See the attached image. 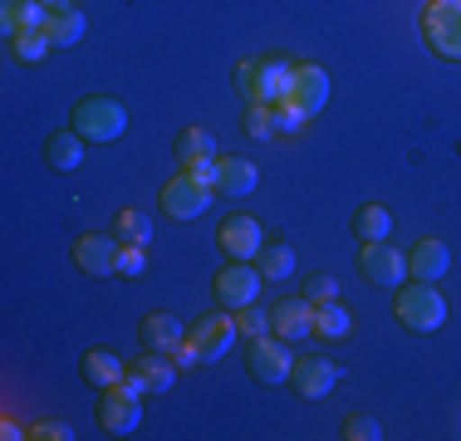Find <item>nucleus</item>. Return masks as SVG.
Here are the masks:
<instances>
[{
	"mask_svg": "<svg viewBox=\"0 0 461 441\" xmlns=\"http://www.w3.org/2000/svg\"><path fill=\"white\" fill-rule=\"evenodd\" d=\"M142 265H148L142 260V246H128L123 240V246H118V280H138Z\"/></svg>",
	"mask_w": 461,
	"mask_h": 441,
	"instance_id": "obj_34",
	"label": "nucleus"
},
{
	"mask_svg": "<svg viewBox=\"0 0 461 441\" xmlns=\"http://www.w3.org/2000/svg\"><path fill=\"white\" fill-rule=\"evenodd\" d=\"M447 265H452V250H447V240H437V236H422L408 250V274L412 280H432L437 284L447 274Z\"/></svg>",
	"mask_w": 461,
	"mask_h": 441,
	"instance_id": "obj_21",
	"label": "nucleus"
},
{
	"mask_svg": "<svg viewBox=\"0 0 461 441\" xmlns=\"http://www.w3.org/2000/svg\"><path fill=\"white\" fill-rule=\"evenodd\" d=\"M348 328H354V314H348V304H339V300L314 304V334H320V338H344Z\"/></svg>",
	"mask_w": 461,
	"mask_h": 441,
	"instance_id": "obj_27",
	"label": "nucleus"
},
{
	"mask_svg": "<svg viewBox=\"0 0 461 441\" xmlns=\"http://www.w3.org/2000/svg\"><path fill=\"white\" fill-rule=\"evenodd\" d=\"M240 128H246V138H256V142H266V138H276V104H246V118H240Z\"/></svg>",
	"mask_w": 461,
	"mask_h": 441,
	"instance_id": "obj_30",
	"label": "nucleus"
},
{
	"mask_svg": "<svg viewBox=\"0 0 461 441\" xmlns=\"http://www.w3.org/2000/svg\"><path fill=\"white\" fill-rule=\"evenodd\" d=\"M69 128L79 132V138H89V142H113V138L128 132V108L118 104V98H108V94H89V98L74 104Z\"/></svg>",
	"mask_w": 461,
	"mask_h": 441,
	"instance_id": "obj_3",
	"label": "nucleus"
},
{
	"mask_svg": "<svg viewBox=\"0 0 461 441\" xmlns=\"http://www.w3.org/2000/svg\"><path fill=\"white\" fill-rule=\"evenodd\" d=\"M113 236L128 240V246H148L152 240V216L138 212V206H123V212L113 216Z\"/></svg>",
	"mask_w": 461,
	"mask_h": 441,
	"instance_id": "obj_28",
	"label": "nucleus"
},
{
	"mask_svg": "<svg viewBox=\"0 0 461 441\" xmlns=\"http://www.w3.org/2000/svg\"><path fill=\"white\" fill-rule=\"evenodd\" d=\"M256 182H260V172H256V162L250 158H216V167H212V186H216V196H250L256 192Z\"/></svg>",
	"mask_w": 461,
	"mask_h": 441,
	"instance_id": "obj_17",
	"label": "nucleus"
},
{
	"mask_svg": "<svg viewBox=\"0 0 461 441\" xmlns=\"http://www.w3.org/2000/svg\"><path fill=\"white\" fill-rule=\"evenodd\" d=\"M290 74H294V64L280 59V54L246 59V64H236V94L246 104H285L290 98Z\"/></svg>",
	"mask_w": 461,
	"mask_h": 441,
	"instance_id": "obj_1",
	"label": "nucleus"
},
{
	"mask_svg": "<svg viewBox=\"0 0 461 441\" xmlns=\"http://www.w3.org/2000/svg\"><path fill=\"white\" fill-rule=\"evenodd\" d=\"M304 123H310V118H304L300 108L290 104V98H285V104H276V128H280V132H300Z\"/></svg>",
	"mask_w": 461,
	"mask_h": 441,
	"instance_id": "obj_35",
	"label": "nucleus"
},
{
	"mask_svg": "<svg viewBox=\"0 0 461 441\" xmlns=\"http://www.w3.org/2000/svg\"><path fill=\"white\" fill-rule=\"evenodd\" d=\"M378 436H383V422H378V417H368V412L344 417V441H378Z\"/></svg>",
	"mask_w": 461,
	"mask_h": 441,
	"instance_id": "obj_31",
	"label": "nucleus"
},
{
	"mask_svg": "<svg viewBox=\"0 0 461 441\" xmlns=\"http://www.w3.org/2000/svg\"><path fill=\"white\" fill-rule=\"evenodd\" d=\"M172 378H177V363L162 358V353H148V348H142V358L128 363V382H133L142 397H162V392H172Z\"/></svg>",
	"mask_w": 461,
	"mask_h": 441,
	"instance_id": "obj_14",
	"label": "nucleus"
},
{
	"mask_svg": "<svg viewBox=\"0 0 461 441\" xmlns=\"http://www.w3.org/2000/svg\"><path fill=\"white\" fill-rule=\"evenodd\" d=\"M45 35H50L54 50H74V44L89 35V20H84V10H79V5H74V10H50Z\"/></svg>",
	"mask_w": 461,
	"mask_h": 441,
	"instance_id": "obj_23",
	"label": "nucleus"
},
{
	"mask_svg": "<svg viewBox=\"0 0 461 441\" xmlns=\"http://www.w3.org/2000/svg\"><path fill=\"white\" fill-rule=\"evenodd\" d=\"M0 436H5V441H20V436H30V432H25L20 422H10V417H5V422H0Z\"/></svg>",
	"mask_w": 461,
	"mask_h": 441,
	"instance_id": "obj_37",
	"label": "nucleus"
},
{
	"mask_svg": "<svg viewBox=\"0 0 461 441\" xmlns=\"http://www.w3.org/2000/svg\"><path fill=\"white\" fill-rule=\"evenodd\" d=\"M290 388L304 397V402H320L339 388V363L324 358V353H304L294 358V373H290Z\"/></svg>",
	"mask_w": 461,
	"mask_h": 441,
	"instance_id": "obj_13",
	"label": "nucleus"
},
{
	"mask_svg": "<svg viewBox=\"0 0 461 441\" xmlns=\"http://www.w3.org/2000/svg\"><path fill=\"white\" fill-rule=\"evenodd\" d=\"M79 373H84V382H89V388H113V382H123V378H128V363L118 358V348L94 344L89 353H84Z\"/></svg>",
	"mask_w": 461,
	"mask_h": 441,
	"instance_id": "obj_20",
	"label": "nucleus"
},
{
	"mask_svg": "<svg viewBox=\"0 0 461 441\" xmlns=\"http://www.w3.org/2000/svg\"><path fill=\"white\" fill-rule=\"evenodd\" d=\"M304 300H310V304L339 300V280H334V274H310V280H304Z\"/></svg>",
	"mask_w": 461,
	"mask_h": 441,
	"instance_id": "obj_33",
	"label": "nucleus"
},
{
	"mask_svg": "<svg viewBox=\"0 0 461 441\" xmlns=\"http://www.w3.org/2000/svg\"><path fill=\"white\" fill-rule=\"evenodd\" d=\"M212 202H216V186H212V176H202V172H177L167 186H162V212H167L172 220L206 216Z\"/></svg>",
	"mask_w": 461,
	"mask_h": 441,
	"instance_id": "obj_4",
	"label": "nucleus"
},
{
	"mask_svg": "<svg viewBox=\"0 0 461 441\" xmlns=\"http://www.w3.org/2000/svg\"><path fill=\"white\" fill-rule=\"evenodd\" d=\"M290 104L300 108L304 118H314L329 104V74L320 69V64H294V74H290Z\"/></svg>",
	"mask_w": 461,
	"mask_h": 441,
	"instance_id": "obj_15",
	"label": "nucleus"
},
{
	"mask_svg": "<svg viewBox=\"0 0 461 441\" xmlns=\"http://www.w3.org/2000/svg\"><path fill=\"white\" fill-rule=\"evenodd\" d=\"M236 319L226 314H202V319H192L186 324V344L196 348V358H202V368H212V363H221L226 353H230V344H236Z\"/></svg>",
	"mask_w": 461,
	"mask_h": 441,
	"instance_id": "obj_8",
	"label": "nucleus"
},
{
	"mask_svg": "<svg viewBox=\"0 0 461 441\" xmlns=\"http://www.w3.org/2000/svg\"><path fill=\"white\" fill-rule=\"evenodd\" d=\"M393 314H398V324L408 334H437L447 324V300L432 280H412V284H398Z\"/></svg>",
	"mask_w": 461,
	"mask_h": 441,
	"instance_id": "obj_2",
	"label": "nucleus"
},
{
	"mask_svg": "<svg viewBox=\"0 0 461 441\" xmlns=\"http://www.w3.org/2000/svg\"><path fill=\"white\" fill-rule=\"evenodd\" d=\"M45 10H74V0H40Z\"/></svg>",
	"mask_w": 461,
	"mask_h": 441,
	"instance_id": "obj_38",
	"label": "nucleus"
},
{
	"mask_svg": "<svg viewBox=\"0 0 461 441\" xmlns=\"http://www.w3.org/2000/svg\"><path fill=\"white\" fill-rule=\"evenodd\" d=\"M260 280H266V274L256 270V260H226L221 270H216V280H212V294H216V304H221L226 314H236V309L260 300Z\"/></svg>",
	"mask_w": 461,
	"mask_h": 441,
	"instance_id": "obj_7",
	"label": "nucleus"
},
{
	"mask_svg": "<svg viewBox=\"0 0 461 441\" xmlns=\"http://www.w3.org/2000/svg\"><path fill=\"white\" fill-rule=\"evenodd\" d=\"M246 368H250V378L256 382H290V373H294V353H290V338H280V334H260V338H250V348H246Z\"/></svg>",
	"mask_w": 461,
	"mask_h": 441,
	"instance_id": "obj_9",
	"label": "nucleus"
},
{
	"mask_svg": "<svg viewBox=\"0 0 461 441\" xmlns=\"http://www.w3.org/2000/svg\"><path fill=\"white\" fill-rule=\"evenodd\" d=\"M118 246H123V240H118L113 230H79L69 256H74V265H79L84 274L108 280V274H118Z\"/></svg>",
	"mask_w": 461,
	"mask_h": 441,
	"instance_id": "obj_11",
	"label": "nucleus"
},
{
	"mask_svg": "<svg viewBox=\"0 0 461 441\" xmlns=\"http://www.w3.org/2000/svg\"><path fill=\"white\" fill-rule=\"evenodd\" d=\"M172 152H177V162H182V172H202V176H212L216 167V138L206 128H182L177 132V142H172Z\"/></svg>",
	"mask_w": 461,
	"mask_h": 441,
	"instance_id": "obj_16",
	"label": "nucleus"
},
{
	"mask_svg": "<svg viewBox=\"0 0 461 441\" xmlns=\"http://www.w3.org/2000/svg\"><path fill=\"white\" fill-rule=\"evenodd\" d=\"M422 40L432 54L461 64V0H427L422 5Z\"/></svg>",
	"mask_w": 461,
	"mask_h": 441,
	"instance_id": "obj_6",
	"label": "nucleus"
},
{
	"mask_svg": "<svg viewBox=\"0 0 461 441\" xmlns=\"http://www.w3.org/2000/svg\"><path fill=\"white\" fill-rule=\"evenodd\" d=\"M236 328L246 338H260V334H270V314L256 309V304H246V309H236Z\"/></svg>",
	"mask_w": 461,
	"mask_h": 441,
	"instance_id": "obj_32",
	"label": "nucleus"
},
{
	"mask_svg": "<svg viewBox=\"0 0 461 441\" xmlns=\"http://www.w3.org/2000/svg\"><path fill=\"white\" fill-rule=\"evenodd\" d=\"M50 10L40 5V0H5L0 5V25H5V35H25V30H45Z\"/></svg>",
	"mask_w": 461,
	"mask_h": 441,
	"instance_id": "obj_24",
	"label": "nucleus"
},
{
	"mask_svg": "<svg viewBox=\"0 0 461 441\" xmlns=\"http://www.w3.org/2000/svg\"><path fill=\"white\" fill-rule=\"evenodd\" d=\"M30 436H35V441H74V427H64V422H35V427H30Z\"/></svg>",
	"mask_w": 461,
	"mask_h": 441,
	"instance_id": "obj_36",
	"label": "nucleus"
},
{
	"mask_svg": "<svg viewBox=\"0 0 461 441\" xmlns=\"http://www.w3.org/2000/svg\"><path fill=\"white\" fill-rule=\"evenodd\" d=\"M84 142H89V138H79L74 128L50 132V138H45V162L54 172H79L84 167Z\"/></svg>",
	"mask_w": 461,
	"mask_h": 441,
	"instance_id": "obj_22",
	"label": "nucleus"
},
{
	"mask_svg": "<svg viewBox=\"0 0 461 441\" xmlns=\"http://www.w3.org/2000/svg\"><path fill=\"white\" fill-rule=\"evenodd\" d=\"M270 334H280V338H290V344H300L304 334H314V304L304 300H280V304H270Z\"/></svg>",
	"mask_w": 461,
	"mask_h": 441,
	"instance_id": "obj_18",
	"label": "nucleus"
},
{
	"mask_svg": "<svg viewBox=\"0 0 461 441\" xmlns=\"http://www.w3.org/2000/svg\"><path fill=\"white\" fill-rule=\"evenodd\" d=\"M5 40H10V59L15 64H40L54 50L45 30H25V35H5Z\"/></svg>",
	"mask_w": 461,
	"mask_h": 441,
	"instance_id": "obj_29",
	"label": "nucleus"
},
{
	"mask_svg": "<svg viewBox=\"0 0 461 441\" xmlns=\"http://www.w3.org/2000/svg\"><path fill=\"white\" fill-rule=\"evenodd\" d=\"M98 427H104L108 436H128L138 432L142 422V392L133 388V382H113V388H98V407H94Z\"/></svg>",
	"mask_w": 461,
	"mask_h": 441,
	"instance_id": "obj_5",
	"label": "nucleus"
},
{
	"mask_svg": "<svg viewBox=\"0 0 461 441\" xmlns=\"http://www.w3.org/2000/svg\"><path fill=\"white\" fill-rule=\"evenodd\" d=\"M256 270L266 274V280H290L294 274V246L290 240H266L256 256Z\"/></svg>",
	"mask_w": 461,
	"mask_h": 441,
	"instance_id": "obj_25",
	"label": "nucleus"
},
{
	"mask_svg": "<svg viewBox=\"0 0 461 441\" xmlns=\"http://www.w3.org/2000/svg\"><path fill=\"white\" fill-rule=\"evenodd\" d=\"M216 246H221L226 260H256L260 246H266V230H260L256 216L236 212V216H226L221 226H216Z\"/></svg>",
	"mask_w": 461,
	"mask_h": 441,
	"instance_id": "obj_12",
	"label": "nucleus"
},
{
	"mask_svg": "<svg viewBox=\"0 0 461 441\" xmlns=\"http://www.w3.org/2000/svg\"><path fill=\"white\" fill-rule=\"evenodd\" d=\"M348 226H354L358 240H388V236H393V216H388V206H378V202L358 206Z\"/></svg>",
	"mask_w": 461,
	"mask_h": 441,
	"instance_id": "obj_26",
	"label": "nucleus"
},
{
	"mask_svg": "<svg viewBox=\"0 0 461 441\" xmlns=\"http://www.w3.org/2000/svg\"><path fill=\"white\" fill-rule=\"evenodd\" d=\"M138 338H142V348H148V353H172V348H177L182 338H186V328H182V319H177V314L158 309V314H142Z\"/></svg>",
	"mask_w": 461,
	"mask_h": 441,
	"instance_id": "obj_19",
	"label": "nucleus"
},
{
	"mask_svg": "<svg viewBox=\"0 0 461 441\" xmlns=\"http://www.w3.org/2000/svg\"><path fill=\"white\" fill-rule=\"evenodd\" d=\"M358 270H364V280L378 284V290H398V284H408V256H402L398 246H388V240H364V250H358Z\"/></svg>",
	"mask_w": 461,
	"mask_h": 441,
	"instance_id": "obj_10",
	"label": "nucleus"
}]
</instances>
